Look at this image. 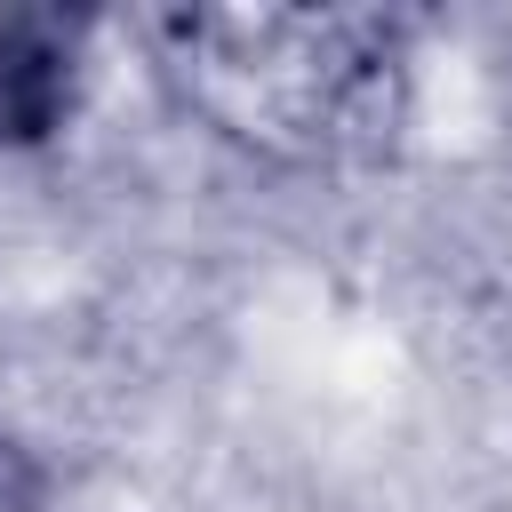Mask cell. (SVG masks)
I'll return each instance as SVG.
<instances>
[{"mask_svg":"<svg viewBox=\"0 0 512 512\" xmlns=\"http://www.w3.org/2000/svg\"><path fill=\"white\" fill-rule=\"evenodd\" d=\"M96 32L88 8H0V152H56L88 104L96 80Z\"/></svg>","mask_w":512,"mask_h":512,"instance_id":"7a4b0ae2","label":"cell"},{"mask_svg":"<svg viewBox=\"0 0 512 512\" xmlns=\"http://www.w3.org/2000/svg\"><path fill=\"white\" fill-rule=\"evenodd\" d=\"M128 40L160 104L264 176H376L416 128L424 24L400 8H144Z\"/></svg>","mask_w":512,"mask_h":512,"instance_id":"6da1fadb","label":"cell"},{"mask_svg":"<svg viewBox=\"0 0 512 512\" xmlns=\"http://www.w3.org/2000/svg\"><path fill=\"white\" fill-rule=\"evenodd\" d=\"M48 504H56V472H48L40 440L0 416V512H48Z\"/></svg>","mask_w":512,"mask_h":512,"instance_id":"3957f363","label":"cell"}]
</instances>
